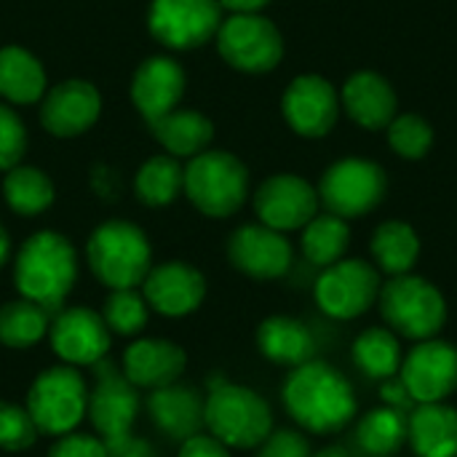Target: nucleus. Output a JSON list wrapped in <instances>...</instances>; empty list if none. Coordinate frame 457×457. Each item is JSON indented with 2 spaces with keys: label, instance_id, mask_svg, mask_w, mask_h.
<instances>
[{
  "label": "nucleus",
  "instance_id": "23",
  "mask_svg": "<svg viewBox=\"0 0 457 457\" xmlns=\"http://www.w3.org/2000/svg\"><path fill=\"white\" fill-rule=\"evenodd\" d=\"M343 107L361 129H388V123L396 118V91L391 83L370 70H361L351 75L343 86Z\"/></svg>",
  "mask_w": 457,
  "mask_h": 457
},
{
  "label": "nucleus",
  "instance_id": "45",
  "mask_svg": "<svg viewBox=\"0 0 457 457\" xmlns=\"http://www.w3.org/2000/svg\"><path fill=\"white\" fill-rule=\"evenodd\" d=\"M8 257H11V238H8L5 228L0 225V268L8 262Z\"/></svg>",
  "mask_w": 457,
  "mask_h": 457
},
{
  "label": "nucleus",
  "instance_id": "36",
  "mask_svg": "<svg viewBox=\"0 0 457 457\" xmlns=\"http://www.w3.org/2000/svg\"><path fill=\"white\" fill-rule=\"evenodd\" d=\"M388 145L402 158L418 161V158H423L431 150V145H434V129L420 115H412V112L396 115L388 123Z\"/></svg>",
  "mask_w": 457,
  "mask_h": 457
},
{
  "label": "nucleus",
  "instance_id": "42",
  "mask_svg": "<svg viewBox=\"0 0 457 457\" xmlns=\"http://www.w3.org/2000/svg\"><path fill=\"white\" fill-rule=\"evenodd\" d=\"M107 457H158V455H155V450H153V445H150V442H145L142 436L129 434V436H123V439L112 442V445H107Z\"/></svg>",
  "mask_w": 457,
  "mask_h": 457
},
{
  "label": "nucleus",
  "instance_id": "26",
  "mask_svg": "<svg viewBox=\"0 0 457 457\" xmlns=\"http://www.w3.org/2000/svg\"><path fill=\"white\" fill-rule=\"evenodd\" d=\"M147 126L163 150L174 158H193L204 153L214 137V123L198 110H171Z\"/></svg>",
  "mask_w": 457,
  "mask_h": 457
},
{
  "label": "nucleus",
  "instance_id": "44",
  "mask_svg": "<svg viewBox=\"0 0 457 457\" xmlns=\"http://www.w3.org/2000/svg\"><path fill=\"white\" fill-rule=\"evenodd\" d=\"M268 3L270 0H220V5L233 13H260Z\"/></svg>",
  "mask_w": 457,
  "mask_h": 457
},
{
  "label": "nucleus",
  "instance_id": "40",
  "mask_svg": "<svg viewBox=\"0 0 457 457\" xmlns=\"http://www.w3.org/2000/svg\"><path fill=\"white\" fill-rule=\"evenodd\" d=\"M257 457H311L308 439L300 431H270Z\"/></svg>",
  "mask_w": 457,
  "mask_h": 457
},
{
  "label": "nucleus",
  "instance_id": "1",
  "mask_svg": "<svg viewBox=\"0 0 457 457\" xmlns=\"http://www.w3.org/2000/svg\"><path fill=\"white\" fill-rule=\"evenodd\" d=\"M287 412L311 434H335L356 415L351 383L327 361H305L295 367L281 391Z\"/></svg>",
  "mask_w": 457,
  "mask_h": 457
},
{
  "label": "nucleus",
  "instance_id": "29",
  "mask_svg": "<svg viewBox=\"0 0 457 457\" xmlns=\"http://www.w3.org/2000/svg\"><path fill=\"white\" fill-rule=\"evenodd\" d=\"M51 316L32 300H11L0 305V345L13 351H27L48 337Z\"/></svg>",
  "mask_w": 457,
  "mask_h": 457
},
{
  "label": "nucleus",
  "instance_id": "4",
  "mask_svg": "<svg viewBox=\"0 0 457 457\" xmlns=\"http://www.w3.org/2000/svg\"><path fill=\"white\" fill-rule=\"evenodd\" d=\"M86 260L94 278L107 289H139L153 268V246L139 225L107 220L91 233Z\"/></svg>",
  "mask_w": 457,
  "mask_h": 457
},
{
  "label": "nucleus",
  "instance_id": "41",
  "mask_svg": "<svg viewBox=\"0 0 457 457\" xmlns=\"http://www.w3.org/2000/svg\"><path fill=\"white\" fill-rule=\"evenodd\" d=\"M177 457H230V447H225L217 436L201 431V434L179 442Z\"/></svg>",
  "mask_w": 457,
  "mask_h": 457
},
{
  "label": "nucleus",
  "instance_id": "28",
  "mask_svg": "<svg viewBox=\"0 0 457 457\" xmlns=\"http://www.w3.org/2000/svg\"><path fill=\"white\" fill-rule=\"evenodd\" d=\"M372 257L378 262V268L388 276H404L412 270V265L420 257V238L412 230V225L391 220L383 222L375 236H372Z\"/></svg>",
  "mask_w": 457,
  "mask_h": 457
},
{
  "label": "nucleus",
  "instance_id": "24",
  "mask_svg": "<svg viewBox=\"0 0 457 457\" xmlns=\"http://www.w3.org/2000/svg\"><path fill=\"white\" fill-rule=\"evenodd\" d=\"M407 439L418 457H457V410L445 402L420 404L407 420Z\"/></svg>",
  "mask_w": 457,
  "mask_h": 457
},
{
  "label": "nucleus",
  "instance_id": "11",
  "mask_svg": "<svg viewBox=\"0 0 457 457\" xmlns=\"http://www.w3.org/2000/svg\"><path fill=\"white\" fill-rule=\"evenodd\" d=\"M222 24L220 0H153L147 27L166 48H198L209 43Z\"/></svg>",
  "mask_w": 457,
  "mask_h": 457
},
{
  "label": "nucleus",
  "instance_id": "37",
  "mask_svg": "<svg viewBox=\"0 0 457 457\" xmlns=\"http://www.w3.org/2000/svg\"><path fill=\"white\" fill-rule=\"evenodd\" d=\"M40 431L29 418L27 407L13 402H0V450L24 453L37 442Z\"/></svg>",
  "mask_w": 457,
  "mask_h": 457
},
{
  "label": "nucleus",
  "instance_id": "43",
  "mask_svg": "<svg viewBox=\"0 0 457 457\" xmlns=\"http://www.w3.org/2000/svg\"><path fill=\"white\" fill-rule=\"evenodd\" d=\"M380 396H383V402H386V407H394V410H402V412H407L415 402H412V396H410V391H407V386L402 383V378L396 380V378H388V380H383V386H380Z\"/></svg>",
  "mask_w": 457,
  "mask_h": 457
},
{
  "label": "nucleus",
  "instance_id": "16",
  "mask_svg": "<svg viewBox=\"0 0 457 457\" xmlns=\"http://www.w3.org/2000/svg\"><path fill=\"white\" fill-rule=\"evenodd\" d=\"M139 289L150 311H155L158 316L185 319L201 308L206 297V278L198 268L174 260L150 268Z\"/></svg>",
  "mask_w": 457,
  "mask_h": 457
},
{
  "label": "nucleus",
  "instance_id": "31",
  "mask_svg": "<svg viewBox=\"0 0 457 457\" xmlns=\"http://www.w3.org/2000/svg\"><path fill=\"white\" fill-rule=\"evenodd\" d=\"M3 195L11 212L21 217H37L54 204V182L35 166H13L5 171Z\"/></svg>",
  "mask_w": 457,
  "mask_h": 457
},
{
  "label": "nucleus",
  "instance_id": "20",
  "mask_svg": "<svg viewBox=\"0 0 457 457\" xmlns=\"http://www.w3.org/2000/svg\"><path fill=\"white\" fill-rule=\"evenodd\" d=\"M187 367L185 351L161 337H137L120 359V372L129 383H134L139 391H155L163 386H171L182 378Z\"/></svg>",
  "mask_w": 457,
  "mask_h": 457
},
{
  "label": "nucleus",
  "instance_id": "25",
  "mask_svg": "<svg viewBox=\"0 0 457 457\" xmlns=\"http://www.w3.org/2000/svg\"><path fill=\"white\" fill-rule=\"evenodd\" d=\"M257 348L273 364L300 367L313 359L316 340L303 321L289 316H270L257 329Z\"/></svg>",
  "mask_w": 457,
  "mask_h": 457
},
{
  "label": "nucleus",
  "instance_id": "2",
  "mask_svg": "<svg viewBox=\"0 0 457 457\" xmlns=\"http://www.w3.org/2000/svg\"><path fill=\"white\" fill-rule=\"evenodd\" d=\"M78 281L75 246L56 230L29 236L13 260V287L19 297L37 303L48 316L64 308Z\"/></svg>",
  "mask_w": 457,
  "mask_h": 457
},
{
  "label": "nucleus",
  "instance_id": "12",
  "mask_svg": "<svg viewBox=\"0 0 457 457\" xmlns=\"http://www.w3.org/2000/svg\"><path fill=\"white\" fill-rule=\"evenodd\" d=\"M380 297V273L367 260H337L316 281L319 308L340 321L367 313Z\"/></svg>",
  "mask_w": 457,
  "mask_h": 457
},
{
  "label": "nucleus",
  "instance_id": "14",
  "mask_svg": "<svg viewBox=\"0 0 457 457\" xmlns=\"http://www.w3.org/2000/svg\"><path fill=\"white\" fill-rule=\"evenodd\" d=\"M402 383L415 404L445 402L457 386V351L445 340H420L402 361Z\"/></svg>",
  "mask_w": 457,
  "mask_h": 457
},
{
  "label": "nucleus",
  "instance_id": "8",
  "mask_svg": "<svg viewBox=\"0 0 457 457\" xmlns=\"http://www.w3.org/2000/svg\"><path fill=\"white\" fill-rule=\"evenodd\" d=\"M386 171L367 158H345L332 163L319 185V201L329 214L343 220L364 217L386 198Z\"/></svg>",
  "mask_w": 457,
  "mask_h": 457
},
{
  "label": "nucleus",
  "instance_id": "18",
  "mask_svg": "<svg viewBox=\"0 0 457 457\" xmlns=\"http://www.w3.org/2000/svg\"><path fill=\"white\" fill-rule=\"evenodd\" d=\"M281 107L292 131H297L300 137L316 139L332 131L337 112H340V99L327 78L300 75L284 91Z\"/></svg>",
  "mask_w": 457,
  "mask_h": 457
},
{
  "label": "nucleus",
  "instance_id": "15",
  "mask_svg": "<svg viewBox=\"0 0 457 457\" xmlns=\"http://www.w3.org/2000/svg\"><path fill=\"white\" fill-rule=\"evenodd\" d=\"M254 212L262 225L278 233L300 230L319 212V190L297 174H276L254 193Z\"/></svg>",
  "mask_w": 457,
  "mask_h": 457
},
{
  "label": "nucleus",
  "instance_id": "19",
  "mask_svg": "<svg viewBox=\"0 0 457 457\" xmlns=\"http://www.w3.org/2000/svg\"><path fill=\"white\" fill-rule=\"evenodd\" d=\"M102 112V96L88 80H62L54 86L40 107V123L48 134L72 139L86 134Z\"/></svg>",
  "mask_w": 457,
  "mask_h": 457
},
{
  "label": "nucleus",
  "instance_id": "39",
  "mask_svg": "<svg viewBox=\"0 0 457 457\" xmlns=\"http://www.w3.org/2000/svg\"><path fill=\"white\" fill-rule=\"evenodd\" d=\"M48 457H107V445L96 434H62L51 445Z\"/></svg>",
  "mask_w": 457,
  "mask_h": 457
},
{
  "label": "nucleus",
  "instance_id": "17",
  "mask_svg": "<svg viewBox=\"0 0 457 457\" xmlns=\"http://www.w3.org/2000/svg\"><path fill=\"white\" fill-rule=\"evenodd\" d=\"M228 260L249 278H281L292 265V246L284 233L268 225H241L228 241Z\"/></svg>",
  "mask_w": 457,
  "mask_h": 457
},
{
  "label": "nucleus",
  "instance_id": "22",
  "mask_svg": "<svg viewBox=\"0 0 457 457\" xmlns=\"http://www.w3.org/2000/svg\"><path fill=\"white\" fill-rule=\"evenodd\" d=\"M147 412L155 428L174 442H185L204 428V399L195 388L182 386L179 380L150 391Z\"/></svg>",
  "mask_w": 457,
  "mask_h": 457
},
{
  "label": "nucleus",
  "instance_id": "9",
  "mask_svg": "<svg viewBox=\"0 0 457 457\" xmlns=\"http://www.w3.org/2000/svg\"><path fill=\"white\" fill-rule=\"evenodd\" d=\"M222 59L241 72H270L284 56L278 27L260 13H233L217 29Z\"/></svg>",
  "mask_w": 457,
  "mask_h": 457
},
{
  "label": "nucleus",
  "instance_id": "46",
  "mask_svg": "<svg viewBox=\"0 0 457 457\" xmlns=\"http://www.w3.org/2000/svg\"><path fill=\"white\" fill-rule=\"evenodd\" d=\"M313 457H351V455H348V450H343V447H327V450L316 453Z\"/></svg>",
  "mask_w": 457,
  "mask_h": 457
},
{
  "label": "nucleus",
  "instance_id": "33",
  "mask_svg": "<svg viewBox=\"0 0 457 457\" xmlns=\"http://www.w3.org/2000/svg\"><path fill=\"white\" fill-rule=\"evenodd\" d=\"M351 241L348 222L337 214H316L305 228H303V254L308 262L319 268H329L337 260H343L345 249Z\"/></svg>",
  "mask_w": 457,
  "mask_h": 457
},
{
  "label": "nucleus",
  "instance_id": "27",
  "mask_svg": "<svg viewBox=\"0 0 457 457\" xmlns=\"http://www.w3.org/2000/svg\"><path fill=\"white\" fill-rule=\"evenodd\" d=\"M46 94L43 64L21 46L0 48V96L11 104H32Z\"/></svg>",
  "mask_w": 457,
  "mask_h": 457
},
{
  "label": "nucleus",
  "instance_id": "10",
  "mask_svg": "<svg viewBox=\"0 0 457 457\" xmlns=\"http://www.w3.org/2000/svg\"><path fill=\"white\" fill-rule=\"evenodd\" d=\"M96 370V383L88 391V420L94 426V434L104 442L112 445L134 431V423L139 418V388L126 380L120 367L110 364L102 359L94 364Z\"/></svg>",
  "mask_w": 457,
  "mask_h": 457
},
{
  "label": "nucleus",
  "instance_id": "13",
  "mask_svg": "<svg viewBox=\"0 0 457 457\" xmlns=\"http://www.w3.org/2000/svg\"><path fill=\"white\" fill-rule=\"evenodd\" d=\"M48 343L62 364L80 370L107 359L112 345V332L107 329L102 313L75 305V308H62L51 316Z\"/></svg>",
  "mask_w": 457,
  "mask_h": 457
},
{
  "label": "nucleus",
  "instance_id": "47",
  "mask_svg": "<svg viewBox=\"0 0 457 457\" xmlns=\"http://www.w3.org/2000/svg\"><path fill=\"white\" fill-rule=\"evenodd\" d=\"M386 457H391V455H386Z\"/></svg>",
  "mask_w": 457,
  "mask_h": 457
},
{
  "label": "nucleus",
  "instance_id": "35",
  "mask_svg": "<svg viewBox=\"0 0 457 457\" xmlns=\"http://www.w3.org/2000/svg\"><path fill=\"white\" fill-rule=\"evenodd\" d=\"M102 319L112 335L139 337L150 321V305L139 289H112L104 297Z\"/></svg>",
  "mask_w": 457,
  "mask_h": 457
},
{
  "label": "nucleus",
  "instance_id": "21",
  "mask_svg": "<svg viewBox=\"0 0 457 457\" xmlns=\"http://www.w3.org/2000/svg\"><path fill=\"white\" fill-rule=\"evenodd\" d=\"M182 94H185V72L174 59L150 56L137 67L131 80V99L147 123L177 110Z\"/></svg>",
  "mask_w": 457,
  "mask_h": 457
},
{
  "label": "nucleus",
  "instance_id": "7",
  "mask_svg": "<svg viewBox=\"0 0 457 457\" xmlns=\"http://www.w3.org/2000/svg\"><path fill=\"white\" fill-rule=\"evenodd\" d=\"M380 313L388 327L410 340H431L447 321L445 295L426 278L404 273L380 287Z\"/></svg>",
  "mask_w": 457,
  "mask_h": 457
},
{
  "label": "nucleus",
  "instance_id": "5",
  "mask_svg": "<svg viewBox=\"0 0 457 457\" xmlns=\"http://www.w3.org/2000/svg\"><path fill=\"white\" fill-rule=\"evenodd\" d=\"M182 193L201 214L222 220L244 206L249 193V171L225 150H204L190 158Z\"/></svg>",
  "mask_w": 457,
  "mask_h": 457
},
{
  "label": "nucleus",
  "instance_id": "32",
  "mask_svg": "<svg viewBox=\"0 0 457 457\" xmlns=\"http://www.w3.org/2000/svg\"><path fill=\"white\" fill-rule=\"evenodd\" d=\"M407 415L394 407L367 412L356 426V442L370 457L394 455L407 442Z\"/></svg>",
  "mask_w": 457,
  "mask_h": 457
},
{
  "label": "nucleus",
  "instance_id": "30",
  "mask_svg": "<svg viewBox=\"0 0 457 457\" xmlns=\"http://www.w3.org/2000/svg\"><path fill=\"white\" fill-rule=\"evenodd\" d=\"M185 187V169L177 163L174 155H153L147 158L137 177H134V193L145 206L161 209L177 201V195Z\"/></svg>",
  "mask_w": 457,
  "mask_h": 457
},
{
  "label": "nucleus",
  "instance_id": "6",
  "mask_svg": "<svg viewBox=\"0 0 457 457\" xmlns=\"http://www.w3.org/2000/svg\"><path fill=\"white\" fill-rule=\"evenodd\" d=\"M37 431L46 436H62L80 426L88 410V386L75 367L56 364L32 380L24 402Z\"/></svg>",
  "mask_w": 457,
  "mask_h": 457
},
{
  "label": "nucleus",
  "instance_id": "34",
  "mask_svg": "<svg viewBox=\"0 0 457 457\" xmlns=\"http://www.w3.org/2000/svg\"><path fill=\"white\" fill-rule=\"evenodd\" d=\"M353 361L356 367L375 380H388L402 367V348L391 329H367L353 343Z\"/></svg>",
  "mask_w": 457,
  "mask_h": 457
},
{
  "label": "nucleus",
  "instance_id": "38",
  "mask_svg": "<svg viewBox=\"0 0 457 457\" xmlns=\"http://www.w3.org/2000/svg\"><path fill=\"white\" fill-rule=\"evenodd\" d=\"M27 150V129L13 107L0 104V171H8L21 163Z\"/></svg>",
  "mask_w": 457,
  "mask_h": 457
},
{
  "label": "nucleus",
  "instance_id": "3",
  "mask_svg": "<svg viewBox=\"0 0 457 457\" xmlns=\"http://www.w3.org/2000/svg\"><path fill=\"white\" fill-rule=\"evenodd\" d=\"M204 428L230 450H254L273 431V412L257 391L212 380L204 399Z\"/></svg>",
  "mask_w": 457,
  "mask_h": 457
}]
</instances>
